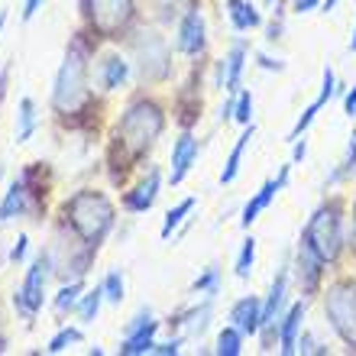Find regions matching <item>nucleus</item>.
I'll return each instance as SVG.
<instances>
[{"mask_svg": "<svg viewBox=\"0 0 356 356\" xmlns=\"http://www.w3.org/2000/svg\"><path fill=\"white\" fill-rule=\"evenodd\" d=\"M65 214H68V220H72V227L85 236V243H91V246L101 243L104 236H107V230L113 227L111 201L104 195H97V191H78V195L68 201Z\"/></svg>", "mask_w": 356, "mask_h": 356, "instance_id": "obj_1", "label": "nucleus"}, {"mask_svg": "<svg viewBox=\"0 0 356 356\" xmlns=\"http://www.w3.org/2000/svg\"><path fill=\"white\" fill-rule=\"evenodd\" d=\"M301 243H308L324 263H337L340 250H343V217H340L337 201L321 204L318 211H314V217H311L308 227H305Z\"/></svg>", "mask_w": 356, "mask_h": 356, "instance_id": "obj_2", "label": "nucleus"}, {"mask_svg": "<svg viewBox=\"0 0 356 356\" xmlns=\"http://www.w3.org/2000/svg\"><path fill=\"white\" fill-rule=\"evenodd\" d=\"M85 75H88V65H85V49L81 42L68 49L65 62L58 68L56 75V88H52V104H56L58 113H72L85 104Z\"/></svg>", "mask_w": 356, "mask_h": 356, "instance_id": "obj_3", "label": "nucleus"}, {"mask_svg": "<svg viewBox=\"0 0 356 356\" xmlns=\"http://www.w3.org/2000/svg\"><path fill=\"white\" fill-rule=\"evenodd\" d=\"M324 314L330 327L350 350H356V282H337L327 289Z\"/></svg>", "mask_w": 356, "mask_h": 356, "instance_id": "obj_4", "label": "nucleus"}, {"mask_svg": "<svg viewBox=\"0 0 356 356\" xmlns=\"http://www.w3.org/2000/svg\"><path fill=\"white\" fill-rule=\"evenodd\" d=\"M162 133V111L152 101H136L120 120V136L133 152L149 149Z\"/></svg>", "mask_w": 356, "mask_h": 356, "instance_id": "obj_5", "label": "nucleus"}, {"mask_svg": "<svg viewBox=\"0 0 356 356\" xmlns=\"http://www.w3.org/2000/svg\"><path fill=\"white\" fill-rule=\"evenodd\" d=\"M85 3H88V19L107 39L120 36V29L133 17V0H85Z\"/></svg>", "mask_w": 356, "mask_h": 356, "instance_id": "obj_6", "label": "nucleus"}, {"mask_svg": "<svg viewBox=\"0 0 356 356\" xmlns=\"http://www.w3.org/2000/svg\"><path fill=\"white\" fill-rule=\"evenodd\" d=\"M46 279H49V256H39L36 263L26 269V282H23V289L17 291V308L33 318L39 308H42V298H46Z\"/></svg>", "mask_w": 356, "mask_h": 356, "instance_id": "obj_7", "label": "nucleus"}, {"mask_svg": "<svg viewBox=\"0 0 356 356\" xmlns=\"http://www.w3.org/2000/svg\"><path fill=\"white\" fill-rule=\"evenodd\" d=\"M289 175H291V162H289V165H282V169H279V175H275V178H269V181H266V185L259 188V191H256V195L250 197V201H246V207H243V217H240V224H243L246 230H250V227L256 224V217L263 214V211H269V204H272V201H275V195H279L282 188L289 185Z\"/></svg>", "mask_w": 356, "mask_h": 356, "instance_id": "obj_8", "label": "nucleus"}, {"mask_svg": "<svg viewBox=\"0 0 356 356\" xmlns=\"http://www.w3.org/2000/svg\"><path fill=\"white\" fill-rule=\"evenodd\" d=\"M140 75L156 81V78H165L169 75V52H165V42L159 36L146 33V39L140 42Z\"/></svg>", "mask_w": 356, "mask_h": 356, "instance_id": "obj_9", "label": "nucleus"}, {"mask_svg": "<svg viewBox=\"0 0 356 356\" xmlns=\"http://www.w3.org/2000/svg\"><path fill=\"white\" fill-rule=\"evenodd\" d=\"M178 52H185V56H197L201 49H204V17H201V10L191 7L181 17L178 23Z\"/></svg>", "mask_w": 356, "mask_h": 356, "instance_id": "obj_10", "label": "nucleus"}, {"mask_svg": "<svg viewBox=\"0 0 356 356\" xmlns=\"http://www.w3.org/2000/svg\"><path fill=\"white\" fill-rule=\"evenodd\" d=\"M197 152H201V146H197L195 136H191V133H181L178 143L172 146V172H169L172 185H181V181H185V175L197 162Z\"/></svg>", "mask_w": 356, "mask_h": 356, "instance_id": "obj_11", "label": "nucleus"}, {"mask_svg": "<svg viewBox=\"0 0 356 356\" xmlns=\"http://www.w3.org/2000/svg\"><path fill=\"white\" fill-rule=\"evenodd\" d=\"M305 311H308V305H305V301H295V305L285 311V318L279 321V350L285 356H291L298 350V334H301V327H305Z\"/></svg>", "mask_w": 356, "mask_h": 356, "instance_id": "obj_12", "label": "nucleus"}, {"mask_svg": "<svg viewBox=\"0 0 356 356\" xmlns=\"http://www.w3.org/2000/svg\"><path fill=\"white\" fill-rule=\"evenodd\" d=\"M230 321H234L236 330H243V337L246 334H259V324H263V301L256 298V295H243V298L230 308Z\"/></svg>", "mask_w": 356, "mask_h": 356, "instance_id": "obj_13", "label": "nucleus"}, {"mask_svg": "<svg viewBox=\"0 0 356 356\" xmlns=\"http://www.w3.org/2000/svg\"><path fill=\"white\" fill-rule=\"evenodd\" d=\"M243 68H246V46L243 42H236L224 58H220V68H217V75H220V88L227 94H236L240 91V78H243Z\"/></svg>", "mask_w": 356, "mask_h": 356, "instance_id": "obj_14", "label": "nucleus"}, {"mask_svg": "<svg viewBox=\"0 0 356 356\" xmlns=\"http://www.w3.org/2000/svg\"><path fill=\"white\" fill-rule=\"evenodd\" d=\"M156 330H159V321H146L140 330L127 334L120 343L123 356H143V353H156Z\"/></svg>", "mask_w": 356, "mask_h": 356, "instance_id": "obj_15", "label": "nucleus"}, {"mask_svg": "<svg viewBox=\"0 0 356 356\" xmlns=\"http://www.w3.org/2000/svg\"><path fill=\"white\" fill-rule=\"evenodd\" d=\"M321 266H327L324 259H321L314 250H311L308 243L298 246V282L305 291H314L321 282Z\"/></svg>", "mask_w": 356, "mask_h": 356, "instance_id": "obj_16", "label": "nucleus"}, {"mask_svg": "<svg viewBox=\"0 0 356 356\" xmlns=\"http://www.w3.org/2000/svg\"><path fill=\"white\" fill-rule=\"evenodd\" d=\"M159 169H152L149 175H146V181H140V185L133 188L130 195H127V207L130 211H136V214H143V211H149L152 201H156V195H159Z\"/></svg>", "mask_w": 356, "mask_h": 356, "instance_id": "obj_17", "label": "nucleus"}, {"mask_svg": "<svg viewBox=\"0 0 356 356\" xmlns=\"http://www.w3.org/2000/svg\"><path fill=\"white\" fill-rule=\"evenodd\" d=\"M227 17H230L234 29H240V33L256 29L259 23H263V17L256 13V7L250 3V0H227Z\"/></svg>", "mask_w": 356, "mask_h": 356, "instance_id": "obj_18", "label": "nucleus"}, {"mask_svg": "<svg viewBox=\"0 0 356 356\" xmlns=\"http://www.w3.org/2000/svg\"><path fill=\"white\" fill-rule=\"evenodd\" d=\"M256 136V127L250 123L243 133H240V140H236V146L230 149V156H227V165H224V172H220V185H230L236 178V172H240V162H243V152H246V146H250V140Z\"/></svg>", "mask_w": 356, "mask_h": 356, "instance_id": "obj_19", "label": "nucleus"}, {"mask_svg": "<svg viewBox=\"0 0 356 356\" xmlns=\"http://www.w3.org/2000/svg\"><path fill=\"white\" fill-rule=\"evenodd\" d=\"M23 211H26V185H23V181H13V185L7 188L3 201H0V224L19 217Z\"/></svg>", "mask_w": 356, "mask_h": 356, "instance_id": "obj_20", "label": "nucleus"}, {"mask_svg": "<svg viewBox=\"0 0 356 356\" xmlns=\"http://www.w3.org/2000/svg\"><path fill=\"white\" fill-rule=\"evenodd\" d=\"M101 81L107 91H117V88L127 81V62L120 56H107L101 62Z\"/></svg>", "mask_w": 356, "mask_h": 356, "instance_id": "obj_21", "label": "nucleus"}, {"mask_svg": "<svg viewBox=\"0 0 356 356\" xmlns=\"http://www.w3.org/2000/svg\"><path fill=\"white\" fill-rule=\"evenodd\" d=\"M33 133H36V104L33 97H23L17 113V143H26Z\"/></svg>", "mask_w": 356, "mask_h": 356, "instance_id": "obj_22", "label": "nucleus"}, {"mask_svg": "<svg viewBox=\"0 0 356 356\" xmlns=\"http://www.w3.org/2000/svg\"><path fill=\"white\" fill-rule=\"evenodd\" d=\"M217 356H240L243 353V330H236L234 324L224 327L217 334V347H214Z\"/></svg>", "mask_w": 356, "mask_h": 356, "instance_id": "obj_23", "label": "nucleus"}, {"mask_svg": "<svg viewBox=\"0 0 356 356\" xmlns=\"http://www.w3.org/2000/svg\"><path fill=\"white\" fill-rule=\"evenodd\" d=\"M353 172H356V127H353V133H350L347 152H343V159H340V165L334 169V175L327 178V185H334V181H343V178H350Z\"/></svg>", "mask_w": 356, "mask_h": 356, "instance_id": "obj_24", "label": "nucleus"}, {"mask_svg": "<svg viewBox=\"0 0 356 356\" xmlns=\"http://www.w3.org/2000/svg\"><path fill=\"white\" fill-rule=\"evenodd\" d=\"M101 301H104V285L101 289H91L88 295H81V301H78V318H81V324H91V321L97 318Z\"/></svg>", "mask_w": 356, "mask_h": 356, "instance_id": "obj_25", "label": "nucleus"}, {"mask_svg": "<svg viewBox=\"0 0 356 356\" xmlns=\"http://www.w3.org/2000/svg\"><path fill=\"white\" fill-rule=\"evenodd\" d=\"M191 207H195V197H185V201H181L175 211H169V214H165V224H162V240H169V236L175 234L178 224H181V220L191 214Z\"/></svg>", "mask_w": 356, "mask_h": 356, "instance_id": "obj_26", "label": "nucleus"}, {"mask_svg": "<svg viewBox=\"0 0 356 356\" xmlns=\"http://www.w3.org/2000/svg\"><path fill=\"white\" fill-rule=\"evenodd\" d=\"M253 263H256V240L250 236V240H243V250H240V256H236V279H250V272H253Z\"/></svg>", "mask_w": 356, "mask_h": 356, "instance_id": "obj_27", "label": "nucleus"}, {"mask_svg": "<svg viewBox=\"0 0 356 356\" xmlns=\"http://www.w3.org/2000/svg\"><path fill=\"white\" fill-rule=\"evenodd\" d=\"M191 289L197 291V295H207V298H214L217 289H220V269L217 266H211V269L201 275V279H195V285Z\"/></svg>", "mask_w": 356, "mask_h": 356, "instance_id": "obj_28", "label": "nucleus"}, {"mask_svg": "<svg viewBox=\"0 0 356 356\" xmlns=\"http://www.w3.org/2000/svg\"><path fill=\"white\" fill-rule=\"evenodd\" d=\"M250 117H253V94L250 91H236V101H234V120L250 127Z\"/></svg>", "mask_w": 356, "mask_h": 356, "instance_id": "obj_29", "label": "nucleus"}, {"mask_svg": "<svg viewBox=\"0 0 356 356\" xmlns=\"http://www.w3.org/2000/svg\"><path fill=\"white\" fill-rule=\"evenodd\" d=\"M78 340H81V330L78 327H62L56 334V337L49 340V353H62V350H68V343H78Z\"/></svg>", "mask_w": 356, "mask_h": 356, "instance_id": "obj_30", "label": "nucleus"}, {"mask_svg": "<svg viewBox=\"0 0 356 356\" xmlns=\"http://www.w3.org/2000/svg\"><path fill=\"white\" fill-rule=\"evenodd\" d=\"M104 301H111V305H120L123 301V275L120 272H107V279H104Z\"/></svg>", "mask_w": 356, "mask_h": 356, "instance_id": "obj_31", "label": "nucleus"}, {"mask_svg": "<svg viewBox=\"0 0 356 356\" xmlns=\"http://www.w3.org/2000/svg\"><path fill=\"white\" fill-rule=\"evenodd\" d=\"M156 7H159V13L165 19H172V17H185L188 10L195 7V0H156Z\"/></svg>", "mask_w": 356, "mask_h": 356, "instance_id": "obj_32", "label": "nucleus"}, {"mask_svg": "<svg viewBox=\"0 0 356 356\" xmlns=\"http://www.w3.org/2000/svg\"><path fill=\"white\" fill-rule=\"evenodd\" d=\"M207 318H211V298H207L197 311L188 314V334H201V330L207 327Z\"/></svg>", "mask_w": 356, "mask_h": 356, "instance_id": "obj_33", "label": "nucleus"}, {"mask_svg": "<svg viewBox=\"0 0 356 356\" xmlns=\"http://www.w3.org/2000/svg\"><path fill=\"white\" fill-rule=\"evenodd\" d=\"M78 291H81V282H72V285H65V289L58 291L56 298V311H68L78 305Z\"/></svg>", "mask_w": 356, "mask_h": 356, "instance_id": "obj_34", "label": "nucleus"}, {"mask_svg": "<svg viewBox=\"0 0 356 356\" xmlns=\"http://www.w3.org/2000/svg\"><path fill=\"white\" fill-rule=\"evenodd\" d=\"M298 350L301 353H324V350L318 347V340L311 337V334H298ZM298 350H295V353H298Z\"/></svg>", "mask_w": 356, "mask_h": 356, "instance_id": "obj_35", "label": "nucleus"}, {"mask_svg": "<svg viewBox=\"0 0 356 356\" xmlns=\"http://www.w3.org/2000/svg\"><path fill=\"white\" fill-rule=\"evenodd\" d=\"M321 0H291V10L295 13H311V10H318Z\"/></svg>", "mask_w": 356, "mask_h": 356, "instance_id": "obj_36", "label": "nucleus"}, {"mask_svg": "<svg viewBox=\"0 0 356 356\" xmlns=\"http://www.w3.org/2000/svg\"><path fill=\"white\" fill-rule=\"evenodd\" d=\"M343 111H347L350 120H356V85L347 91V97H343Z\"/></svg>", "mask_w": 356, "mask_h": 356, "instance_id": "obj_37", "label": "nucleus"}, {"mask_svg": "<svg viewBox=\"0 0 356 356\" xmlns=\"http://www.w3.org/2000/svg\"><path fill=\"white\" fill-rule=\"evenodd\" d=\"M181 350V340H169V343H156V353L162 356H175Z\"/></svg>", "mask_w": 356, "mask_h": 356, "instance_id": "obj_38", "label": "nucleus"}, {"mask_svg": "<svg viewBox=\"0 0 356 356\" xmlns=\"http://www.w3.org/2000/svg\"><path fill=\"white\" fill-rule=\"evenodd\" d=\"M26 236H19L17 240V246H13V250H10V259H13V263H19V259H23V256H26Z\"/></svg>", "mask_w": 356, "mask_h": 356, "instance_id": "obj_39", "label": "nucleus"}, {"mask_svg": "<svg viewBox=\"0 0 356 356\" xmlns=\"http://www.w3.org/2000/svg\"><path fill=\"white\" fill-rule=\"evenodd\" d=\"M259 65L263 68H275V72H285V62H279V58H269V56H259Z\"/></svg>", "mask_w": 356, "mask_h": 356, "instance_id": "obj_40", "label": "nucleus"}, {"mask_svg": "<svg viewBox=\"0 0 356 356\" xmlns=\"http://www.w3.org/2000/svg\"><path fill=\"white\" fill-rule=\"evenodd\" d=\"M39 3H42V0H26V3H23V19H33V17H36Z\"/></svg>", "mask_w": 356, "mask_h": 356, "instance_id": "obj_41", "label": "nucleus"}, {"mask_svg": "<svg viewBox=\"0 0 356 356\" xmlns=\"http://www.w3.org/2000/svg\"><path fill=\"white\" fill-rule=\"evenodd\" d=\"M7 78H10V68L0 72V101H3V94H7Z\"/></svg>", "mask_w": 356, "mask_h": 356, "instance_id": "obj_42", "label": "nucleus"}, {"mask_svg": "<svg viewBox=\"0 0 356 356\" xmlns=\"http://www.w3.org/2000/svg\"><path fill=\"white\" fill-rule=\"evenodd\" d=\"M334 7H337V0H321V10H324V13H330Z\"/></svg>", "mask_w": 356, "mask_h": 356, "instance_id": "obj_43", "label": "nucleus"}, {"mask_svg": "<svg viewBox=\"0 0 356 356\" xmlns=\"http://www.w3.org/2000/svg\"><path fill=\"white\" fill-rule=\"evenodd\" d=\"M350 52H356V29H353V36H350Z\"/></svg>", "mask_w": 356, "mask_h": 356, "instance_id": "obj_44", "label": "nucleus"}, {"mask_svg": "<svg viewBox=\"0 0 356 356\" xmlns=\"http://www.w3.org/2000/svg\"><path fill=\"white\" fill-rule=\"evenodd\" d=\"M353 243H356V204H353Z\"/></svg>", "mask_w": 356, "mask_h": 356, "instance_id": "obj_45", "label": "nucleus"}, {"mask_svg": "<svg viewBox=\"0 0 356 356\" xmlns=\"http://www.w3.org/2000/svg\"><path fill=\"white\" fill-rule=\"evenodd\" d=\"M3 23H7V13H0V29H3Z\"/></svg>", "mask_w": 356, "mask_h": 356, "instance_id": "obj_46", "label": "nucleus"}, {"mask_svg": "<svg viewBox=\"0 0 356 356\" xmlns=\"http://www.w3.org/2000/svg\"><path fill=\"white\" fill-rule=\"evenodd\" d=\"M263 3H266V7H272V3H275V0H263Z\"/></svg>", "mask_w": 356, "mask_h": 356, "instance_id": "obj_47", "label": "nucleus"}]
</instances>
